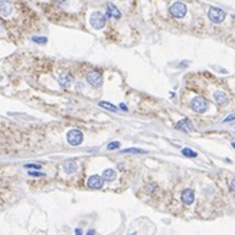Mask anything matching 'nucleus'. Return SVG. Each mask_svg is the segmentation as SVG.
Returning a JSON list of instances; mask_svg holds the SVG:
<instances>
[{
    "label": "nucleus",
    "mask_w": 235,
    "mask_h": 235,
    "mask_svg": "<svg viewBox=\"0 0 235 235\" xmlns=\"http://www.w3.org/2000/svg\"><path fill=\"white\" fill-rule=\"evenodd\" d=\"M209 107V103H208L206 98L203 97H196L190 101V108H192L195 113H205Z\"/></svg>",
    "instance_id": "f257e3e1"
},
{
    "label": "nucleus",
    "mask_w": 235,
    "mask_h": 235,
    "mask_svg": "<svg viewBox=\"0 0 235 235\" xmlns=\"http://www.w3.org/2000/svg\"><path fill=\"white\" fill-rule=\"evenodd\" d=\"M105 14L101 12H94L89 16V23L94 29H103L105 26Z\"/></svg>",
    "instance_id": "f03ea898"
},
{
    "label": "nucleus",
    "mask_w": 235,
    "mask_h": 235,
    "mask_svg": "<svg viewBox=\"0 0 235 235\" xmlns=\"http://www.w3.org/2000/svg\"><path fill=\"white\" fill-rule=\"evenodd\" d=\"M225 16H226L225 12L222 9H219V7H209V10H208V18L213 23H221V22H224Z\"/></svg>",
    "instance_id": "7ed1b4c3"
},
{
    "label": "nucleus",
    "mask_w": 235,
    "mask_h": 235,
    "mask_svg": "<svg viewBox=\"0 0 235 235\" xmlns=\"http://www.w3.org/2000/svg\"><path fill=\"white\" fill-rule=\"evenodd\" d=\"M186 5L185 3H182V2H176V3H173V5L170 6V14L173 16V18H176V19H182L185 14H186Z\"/></svg>",
    "instance_id": "20e7f679"
},
{
    "label": "nucleus",
    "mask_w": 235,
    "mask_h": 235,
    "mask_svg": "<svg viewBox=\"0 0 235 235\" xmlns=\"http://www.w3.org/2000/svg\"><path fill=\"white\" fill-rule=\"evenodd\" d=\"M66 140L71 146H80L82 140H84V136L80 130H69L68 134H66Z\"/></svg>",
    "instance_id": "39448f33"
},
{
    "label": "nucleus",
    "mask_w": 235,
    "mask_h": 235,
    "mask_svg": "<svg viewBox=\"0 0 235 235\" xmlns=\"http://www.w3.org/2000/svg\"><path fill=\"white\" fill-rule=\"evenodd\" d=\"M87 81H88L89 85H92V87L97 88V87H101V84H103V76L97 71H91L87 75Z\"/></svg>",
    "instance_id": "423d86ee"
},
{
    "label": "nucleus",
    "mask_w": 235,
    "mask_h": 235,
    "mask_svg": "<svg viewBox=\"0 0 235 235\" xmlns=\"http://www.w3.org/2000/svg\"><path fill=\"white\" fill-rule=\"evenodd\" d=\"M87 185H88V188H91V189H100V188H103L104 179H103V176L92 174V176H89V178H88Z\"/></svg>",
    "instance_id": "0eeeda50"
},
{
    "label": "nucleus",
    "mask_w": 235,
    "mask_h": 235,
    "mask_svg": "<svg viewBox=\"0 0 235 235\" xmlns=\"http://www.w3.org/2000/svg\"><path fill=\"white\" fill-rule=\"evenodd\" d=\"M12 10H13V6H12L10 2H7V0H0V14H2L3 18L10 16Z\"/></svg>",
    "instance_id": "6e6552de"
},
{
    "label": "nucleus",
    "mask_w": 235,
    "mask_h": 235,
    "mask_svg": "<svg viewBox=\"0 0 235 235\" xmlns=\"http://www.w3.org/2000/svg\"><path fill=\"white\" fill-rule=\"evenodd\" d=\"M182 201H183L185 205H192L193 201H195V192L192 189H185L182 192Z\"/></svg>",
    "instance_id": "1a4fd4ad"
},
{
    "label": "nucleus",
    "mask_w": 235,
    "mask_h": 235,
    "mask_svg": "<svg viewBox=\"0 0 235 235\" xmlns=\"http://www.w3.org/2000/svg\"><path fill=\"white\" fill-rule=\"evenodd\" d=\"M176 128H178V130H182V131H185V133H189L193 127H192V123L189 121L188 118H183V120H180V121L176 123Z\"/></svg>",
    "instance_id": "9d476101"
},
{
    "label": "nucleus",
    "mask_w": 235,
    "mask_h": 235,
    "mask_svg": "<svg viewBox=\"0 0 235 235\" xmlns=\"http://www.w3.org/2000/svg\"><path fill=\"white\" fill-rule=\"evenodd\" d=\"M58 81H59V84H61L62 88H68L71 85V82H72V76H71L69 72H64V74L59 75Z\"/></svg>",
    "instance_id": "9b49d317"
},
{
    "label": "nucleus",
    "mask_w": 235,
    "mask_h": 235,
    "mask_svg": "<svg viewBox=\"0 0 235 235\" xmlns=\"http://www.w3.org/2000/svg\"><path fill=\"white\" fill-rule=\"evenodd\" d=\"M62 167H64V172H65V173L71 174V173H75L76 172L78 165H76V162H74V160H66Z\"/></svg>",
    "instance_id": "f8f14e48"
},
{
    "label": "nucleus",
    "mask_w": 235,
    "mask_h": 235,
    "mask_svg": "<svg viewBox=\"0 0 235 235\" xmlns=\"http://www.w3.org/2000/svg\"><path fill=\"white\" fill-rule=\"evenodd\" d=\"M107 16L108 18H114V19H120V18H121V13H120V10H118L113 3H108L107 5Z\"/></svg>",
    "instance_id": "ddd939ff"
},
{
    "label": "nucleus",
    "mask_w": 235,
    "mask_h": 235,
    "mask_svg": "<svg viewBox=\"0 0 235 235\" xmlns=\"http://www.w3.org/2000/svg\"><path fill=\"white\" fill-rule=\"evenodd\" d=\"M213 97H215V101L219 104V105H225V104H228V100H229L228 98V95H226L225 92H222V91H216Z\"/></svg>",
    "instance_id": "4468645a"
},
{
    "label": "nucleus",
    "mask_w": 235,
    "mask_h": 235,
    "mask_svg": "<svg viewBox=\"0 0 235 235\" xmlns=\"http://www.w3.org/2000/svg\"><path fill=\"white\" fill-rule=\"evenodd\" d=\"M103 179L104 180H107V182H111L116 179V172L113 169H105L103 172Z\"/></svg>",
    "instance_id": "2eb2a0df"
},
{
    "label": "nucleus",
    "mask_w": 235,
    "mask_h": 235,
    "mask_svg": "<svg viewBox=\"0 0 235 235\" xmlns=\"http://www.w3.org/2000/svg\"><path fill=\"white\" fill-rule=\"evenodd\" d=\"M182 155L186 156V157H196L198 153H196V151H193L192 149H188V147H185V149H182Z\"/></svg>",
    "instance_id": "dca6fc26"
},
{
    "label": "nucleus",
    "mask_w": 235,
    "mask_h": 235,
    "mask_svg": "<svg viewBox=\"0 0 235 235\" xmlns=\"http://www.w3.org/2000/svg\"><path fill=\"white\" fill-rule=\"evenodd\" d=\"M98 105L100 107H103V108H107L110 111H117V107H116V105H113V104H110V103H105V101L98 103Z\"/></svg>",
    "instance_id": "f3484780"
},
{
    "label": "nucleus",
    "mask_w": 235,
    "mask_h": 235,
    "mask_svg": "<svg viewBox=\"0 0 235 235\" xmlns=\"http://www.w3.org/2000/svg\"><path fill=\"white\" fill-rule=\"evenodd\" d=\"M123 153H137V155H143V153H146V151L141 150V149H124Z\"/></svg>",
    "instance_id": "a211bd4d"
},
{
    "label": "nucleus",
    "mask_w": 235,
    "mask_h": 235,
    "mask_svg": "<svg viewBox=\"0 0 235 235\" xmlns=\"http://www.w3.org/2000/svg\"><path fill=\"white\" fill-rule=\"evenodd\" d=\"M32 41L33 42H36V43H42V45H45V43L48 42V39L43 38V36H33Z\"/></svg>",
    "instance_id": "6ab92c4d"
},
{
    "label": "nucleus",
    "mask_w": 235,
    "mask_h": 235,
    "mask_svg": "<svg viewBox=\"0 0 235 235\" xmlns=\"http://www.w3.org/2000/svg\"><path fill=\"white\" fill-rule=\"evenodd\" d=\"M108 150H117V149H120V143L118 141H113V143H110L107 146Z\"/></svg>",
    "instance_id": "aec40b11"
},
{
    "label": "nucleus",
    "mask_w": 235,
    "mask_h": 235,
    "mask_svg": "<svg viewBox=\"0 0 235 235\" xmlns=\"http://www.w3.org/2000/svg\"><path fill=\"white\" fill-rule=\"evenodd\" d=\"M26 169H41V165H35V163H28V165H25Z\"/></svg>",
    "instance_id": "412c9836"
},
{
    "label": "nucleus",
    "mask_w": 235,
    "mask_h": 235,
    "mask_svg": "<svg viewBox=\"0 0 235 235\" xmlns=\"http://www.w3.org/2000/svg\"><path fill=\"white\" fill-rule=\"evenodd\" d=\"M29 176H33V178H41V176H45V173H42V172H29Z\"/></svg>",
    "instance_id": "4be33fe9"
},
{
    "label": "nucleus",
    "mask_w": 235,
    "mask_h": 235,
    "mask_svg": "<svg viewBox=\"0 0 235 235\" xmlns=\"http://www.w3.org/2000/svg\"><path fill=\"white\" fill-rule=\"evenodd\" d=\"M232 120H235V114H231V116H228V117L224 120V123H229V121H232Z\"/></svg>",
    "instance_id": "5701e85b"
},
{
    "label": "nucleus",
    "mask_w": 235,
    "mask_h": 235,
    "mask_svg": "<svg viewBox=\"0 0 235 235\" xmlns=\"http://www.w3.org/2000/svg\"><path fill=\"white\" fill-rule=\"evenodd\" d=\"M231 190H232V192L235 193V179L232 180V182H231Z\"/></svg>",
    "instance_id": "b1692460"
},
{
    "label": "nucleus",
    "mask_w": 235,
    "mask_h": 235,
    "mask_svg": "<svg viewBox=\"0 0 235 235\" xmlns=\"http://www.w3.org/2000/svg\"><path fill=\"white\" fill-rule=\"evenodd\" d=\"M120 108L124 110V111H127V105H124V104H120Z\"/></svg>",
    "instance_id": "393cba45"
},
{
    "label": "nucleus",
    "mask_w": 235,
    "mask_h": 235,
    "mask_svg": "<svg viewBox=\"0 0 235 235\" xmlns=\"http://www.w3.org/2000/svg\"><path fill=\"white\" fill-rule=\"evenodd\" d=\"M87 235H95V231L94 229H89L88 232H87Z\"/></svg>",
    "instance_id": "a878e982"
},
{
    "label": "nucleus",
    "mask_w": 235,
    "mask_h": 235,
    "mask_svg": "<svg viewBox=\"0 0 235 235\" xmlns=\"http://www.w3.org/2000/svg\"><path fill=\"white\" fill-rule=\"evenodd\" d=\"M81 234H82V231H81L80 228H76V229H75V235H81Z\"/></svg>",
    "instance_id": "bb28decb"
},
{
    "label": "nucleus",
    "mask_w": 235,
    "mask_h": 235,
    "mask_svg": "<svg viewBox=\"0 0 235 235\" xmlns=\"http://www.w3.org/2000/svg\"><path fill=\"white\" fill-rule=\"evenodd\" d=\"M232 147H234V149H235V143H232Z\"/></svg>",
    "instance_id": "cd10ccee"
},
{
    "label": "nucleus",
    "mask_w": 235,
    "mask_h": 235,
    "mask_svg": "<svg viewBox=\"0 0 235 235\" xmlns=\"http://www.w3.org/2000/svg\"><path fill=\"white\" fill-rule=\"evenodd\" d=\"M130 235H136V234H130Z\"/></svg>",
    "instance_id": "c85d7f7f"
}]
</instances>
